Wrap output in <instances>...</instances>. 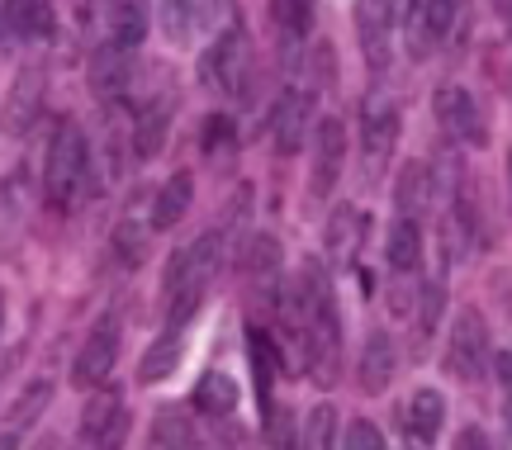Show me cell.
Wrapping results in <instances>:
<instances>
[{
	"mask_svg": "<svg viewBox=\"0 0 512 450\" xmlns=\"http://www.w3.org/2000/svg\"><path fill=\"white\" fill-rule=\"evenodd\" d=\"M86 171H91L86 133L72 119H62L53 133V147H48V166H43V195L53 199V204H67L86 185Z\"/></svg>",
	"mask_w": 512,
	"mask_h": 450,
	"instance_id": "6da1fadb",
	"label": "cell"
},
{
	"mask_svg": "<svg viewBox=\"0 0 512 450\" xmlns=\"http://www.w3.org/2000/svg\"><path fill=\"white\" fill-rule=\"evenodd\" d=\"M484 365H489V323L479 308H460L451 337H446V370L470 384L484 375Z\"/></svg>",
	"mask_w": 512,
	"mask_h": 450,
	"instance_id": "7a4b0ae2",
	"label": "cell"
},
{
	"mask_svg": "<svg viewBox=\"0 0 512 450\" xmlns=\"http://www.w3.org/2000/svg\"><path fill=\"white\" fill-rule=\"evenodd\" d=\"M114 360H119V323H114V318H100L72 360V384L76 389H91V394L105 389V379L114 375Z\"/></svg>",
	"mask_w": 512,
	"mask_h": 450,
	"instance_id": "3957f363",
	"label": "cell"
},
{
	"mask_svg": "<svg viewBox=\"0 0 512 450\" xmlns=\"http://www.w3.org/2000/svg\"><path fill=\"white\" fill-rule=\"evenodd\" d=\"M399 143V105L389 95H370L361 109V152H366V176H380L389 166V152Z\"/></svg>",
	"mask_w": 512,
	"mask_h": 450,
	"instance_id": "277c9868",
	"label": "cell"
},
{
	"mask_svg": "<svg viewBox=\"0 0 512 450\" xmlns=\"http://www.w3.org/2000/svg\"><path fill=\"white\" fill-rule=\"evenodd\" d=\"M247 72H252V48H247V34H228V38H214L209 53L200 57V76L209 86L228 90V95H242L247 90Z\"/></svg>",
	"mask_w": 512,
	"mask_h": 450,
	"instance_id": "5b68a950",
	"label": "cell"
},
{
	"mask_svg": "<svg viewBox=\"0 0 512 450\" xmlns=\"http://www.w3.org/2000/svg\"><path fill=\"white\" fill-rule=\"evenodd\" d=\"M342 166H347V128H342V119H318V128H313V166H309L313 199H328L337 190Z\"/></svg>",
	"mask_w": 512,
	"mask_h": 450,
	"instance_id": "8992f818",
	"label": "cell"
},
{
	"mask_svg": "<svg viewBox=\"0 0 512 450\" xmlns=\"http://www.w3.org/2000/svg\"><path fill=\"white\" fill-rule=\"evenodd\" d=\"M432 109H437V124L446 128V138L456 143H484V114H479L475 95L465 86H437L432 95Z\"/></svg>",
	"mask_w": 512,
	"mask_h": 450,
	"instance_id": "52a82bcc",
	"label": "cell"
},
{
	"mask_svg": "<svg viewBox=\"0 0 512 450\" xmlns=\"http://www.w3.org/2000/svg\"><path fill=\"white\" fill-rule=\"evenodd\" d=\"M147 242H152V195H147V190H138V195L128 199L124 218L114 223L110 247H114V256H119V266L133 270V266H143Z\"/></svg>",
	"mask_w": 512,
	"mask_h": 450,
	"instance_id": "ba28073f",
	"label": "cell"
},
{
	"mask_svg": "<svg viewBox=\"0 0 512 450\" xmlns=\"http://www.w3.org/2000/svg\"><path fill=\"white\" fill-rule=\"evenodd\" d=\"M309 124H313V90H285L275 100V114H271V138H275V152L280 157H294L304 138H309Z\"/></svg>",
	"mask_w": 512,
	"mask_h": 450,
	"instance_id": "9c48e42d",
	"label": "cell"
},
{
	"mask_svg": "<svg viewBox=\"0 0 512 450\" xmlns=\"http://www.w3.org/2000/svg\"><path fill=\"white\" fill-rule=\"evenodd\" d=\"M171 114H176V95L171 90H157L138 105V119H133V157L147 162L166 147V128H171Z\"/></svg>",
	"mask_w": 512,
	"mask_h": 450,
	"instance_id": "30bf717a",
	"label": "cell"
},
{
	"mask_svg": "<svg viewBox=\"0 0 512 450\" xmlns=\"http://www.w3.org/2000/svg\"><path fill=\"white\" fill-rule=\"evenodd\" d=\"M441 422H446V398L437 389H413V398L403 403V436L408 450H432Z\"/></svg>",
	"mask_w": 512,
	"mask_h": 450,
	"instance_id": "8fae6325",
	"label": "cell"
},
{
	"mask_svg": "<svg viewBox=\"0 0 512 450\" xmlns=\"http://www.w3.org/2000/svg\"><path fill=\"white\" fill-rule=\"evenodd\" d=\"M399 370V351H394V337L389 332H370L366 346H361V360H356V384L361 394H384L389 379Z\"/></svg>",
	"mask_w": 512,
	"mask_h": 450,
	"instance_id": "7c38bea8",
	"label": "cell"
},
{
	"mask_svg": "<svg viewBox=\"0 0 512 450\" xmlns=\"http://www.w3.org/2000/svg\"><path fill=\"white\" fill-rule=\"evenodd\" d=\"M128 86H133V57H128L124 48L105 43V48L91 57V90H95V100L114 105V100H124V95H128Z\"/></svg>",
	"mask_w": 512,
	"mask_h": 450,
	"instance_id": "4fadbf2b",
	"label": "cell"
},
{
	"mask_svg": "<svg viewBox=\"0 0 512 450\" xmlns=\"http://www.w3.org/2000/svg\"><path fill=\"white\" fill-rule=\"evenodd\" d=\"M238 379L223 375V370H204L200 384H195V394H190V403H195V413H204L209 422H228V417L238 413Z\"/></svg>",
	"mask_w": 512,
	"mask_h": 450,
	"instance_id": "5bb4252c",
	"label": "cell"
},
{
	"mask_svg": "<svg viewBox=\"0 0 512 450\" xmlns=\"http://www.w3.org/2000/svg\"><path fill=\"white\" fill-rule=\"evenodd\" d=\"M456 15H460V0H422V15L408 24V48H413V57H427L432 43H441V38L451 34Z\"/></svg>",
	"mask_w": 512,
	"mask_h": 450,
	"instance_id": "9a60e30c",
	"label": "cell"
},
{
	"mask_svg": "<svg viewBox=\"0 0 512 450\" xmlns=\"http://www.w3.org/2000/svg\"><path fill=\"white\" fill-rule=\"evenodd\" d=\"M356 29H361L366 62L375 67V72H384V67H389V34H394L384 0H361V5H356Z\"/></svg>",
	"mask_w": 512,
	"mask_h": 450,
	"instance_id": "2e32d148",
	"label": "cell"
},
{
	"mask_svg": "<svg viewBox=\"0 0 512 450\" xmlns=\"http://www.w3.org/2000/svg\"><path fill=\"white\" fill-rule=\"evenodd\" d=\"M190 199H195V176L190 171H176L166 185H157V195H152V233H171L190 214Z\"/></svg>",
	"mask_w": 512,
	"mask_h": 450,
	"instance_id": "e0dca14e",
	"label": "cell"
},
{
	"mask_svg": "<svg viewBox=\"0 0 512 450\" xmlns=\"http://www.w3.org/2000/svg\"><path fill=\"white\" fill-rule=\"evenodd\" d=\"M361 242H366V214H361L356 204H337L328 218V228H323L328 256L332 261H351V256L361 252Z\"/></svg>",
	"mask_w": 512,
	"mask_h": 450,
	"instance_id": "ac0fdd59",
	"label": "cell"
},
{
	"mask_svg": "<svg viewBox=\"0 0 512 450\" xmlns=\"http://www.w3.org/2000/svg\"><path fill=\"white\" fill-rule=\"evenodd\" d=\"M185 327H166L157 342L147 346L143 365H138V384H162V379H171L176 370H181V356H185Z\"/></svg>",
	"mask_w": 512,
	"mask_h": 450,
	"instance_id": "d6986e66",
	"label": "cell"
},
{
	"mask_svg": "<svg viewBox=\"0 0 512 450\" xmlns=\"http://www.w3.org/2000/svg\"><path fill=\"white\" fill-rule=\"evenodd\" d=\"M432 166L427 162H403L399 171V185H394V209L399 218H418L427 204H432Z\"/></svg>",
	"mask_w": 512,
	"mask_h": 450,
	"instance_id": "ffe728a7",
	"label": "cell"
},
{
	"mask_svg": "<svg viewBox=\"0 0 512 450\" xmlns=\"http://www.w3.org/2000/svg\"><path fill=\"white\" fill-rule=\"evenodd\" d=\"M384 256H389V270H394V275H413V270L422 266V228H418V218H394L389 242H384Z\"/></svg>",
	"mask_w": 512,
	"mask_h": 450,
	"instance_id": "44dd1931",
	"label": "cell"
},
{
	"mask_svg": "<svg viewBox=\"0 0 512 450\" xmlns=\"http://www.w3.org/2000/svg\"><path fill=\"white\" fill-rule=\"evenodd\" d=\"M48 398H53V379H29V384H24V394L10 403V422H5V441H0V450L15 446V436L48 408Z\"/></svg>",
	"mask_w": 512,
	"mask_h": 450,
	"instance_id": "7402d4cb",
	"label": "cell"
},
{
	"mask_svg": "<svg viewBox=\"0 0 512 450\" xmlns=\"http://www.w3.org/2000/svg\"><path fill=\"white\" fill-rule=\"evenodd\" d=\"M147 38V5L143 0H110V43L133 53Z\"/></svg>",
	"mask_w": 512,
	"mask_h": 450,
	"instance_id": "603a6c76",
	"label": "cell"
},
{
	"mask_svg": "<svg viewBox=\"0 0 512 450\" xmlns=\"http://www.w3.org/2000/svg\"><path fill=\"white\" fill-rule=\"evenodd\" d=\"M119 417H124V398H119V389H95L91 403H86V413H81V441H91L95 446Z\"/></svg>",
	"mask_w": 512,
	"mask_h": 450,
	"instance_id": "cb8c5ba5",
	"label": "cell"
},
{
	"mask_svg": "<svg viewBox=\"0 0 512 450\" xmlns=\"http://www.w3.org/2000/svg\"><path fill=\"white\" fill-rule=\"evenodd\" d=\"M242 275L252 280V285H271L275 275H280V242L271 233H256L247 247H242Z\"/></svg>",
	"mask_w": 512,
	"mask_h": 450,
	"instance_id": "d4e9b609",
	"label": "cell"
},
{
	"mask_svg": "<svg viewBox=\"0 0 512 450\" xmlns=\"http://www.w3.org/2000/svg\"><path fill=\"white\" fill-rule=\"evenodd\" d=\"M441 313H446V285H441V280H427V285L418 289V308H413V342H418V351L437 337Z\"/></svg>",
	"mask_w": 512,
	"mask_h": 450,
	"instance_id": "484cf974",
	"label": "cell"
},
{
	"mask_svg": "<svg viewBox=\"0 0 512 450\" xmlns=\"http://www.w3.org/2000/svg\"><path fill=\"white\" fill-rule=\"evenodd\" d=\"M247 351H252V370H256V394H261V408H271V384H275V375H280V356H275L271 337H266L261 327H252V332H247Z\"/></svg>",
	"mask_w": 512,
	"mask_h": 450,
	"instance_id": "4316f807",
	"label": "cell"
},
{
	"mask_svg": "<svg viewBox=\"0 0 512 450\" xmlns=\"http://www.w3.org/2000/svg\"><path fill=\"white\" fill-rule=\"evenodd\" d=\"M299 450H337V408L318 403L299 422Z\"/></svg>",
	"mask_w": 512,
	"mask_h": 450,
	"instance_id": "83f0119b",
	"label": "cell"
},
{
	"mask_svg": "<svg viewBox=\"0 0 512 450\" xmlns=\"http://www.w3.org/2000/svg\"><path fill=\"white\" fill-rule=\"evenodd\" d=\"M38 95H43V76L29 67V72L15 81V95H10V105H5V124L15 128V133H24L29 119L38 114Z\"/></svg>",
	"mask_w": 512,
	"mask_h": 450,
	"instance_id": "f1b7e54d",
	"label": "cell"
},
{
	"mask_svg": "<svg viewBox=\"0 0 512 450\" xmlns=\"http://www.w3.org/2000/svg\"><path fill=\"white\" fill-rule=\"evenodd\" d=\"M147 446L157 450H195V427H190V417L181 408H162L157 422H152V441Z\"/></svg>",
	"mask_w": 512,
	"mask_h": 450,
	"instance_id": "f546056e",
	"label": "cell"
},
{
	"mask_svg": "<svg viewBox=\"0 0 512 450\" xmlns=\"http://www.w3.org/2000/svg\"><path fill=\"white\" fill-rule=\"evenodd\" d=\"M19 38H48L53 34V0H10Z\"/></svg>",
	"mask_w": 512,
	"mask_h": 450,
	"instance_id": "4dcf8cb0",
	"label": "cell"
},
{
	"mask_svg": "<svg viewBox=\"0 0 512 450\" xmlns=\"http://www.w3.org/2000/svg\"><path fill=\"white\" fill-rule=\"evenodd\" d=\"M266 450H299V417L285 403L266 408Z\"/></svg>",
	"mask_w": 512,
	"mask_h": 450,
	"instance_id": "1f68e13d",
	"label": "cell"
},
{
	"mask_svg": "<svg viewBox=\"0 0 512 450\" xmlns=\"http://www.w3.org/2000/svg\"><path fill=\"white\" fill-rule=\"evenodd\" d=\"M204 29H209L214 38L238 34V29H242V10H238V0H209V5H204Z\"/></svg>",
	"mask_w": 512,
	"mask_h": 450,
	"instance_id": "d6a6232c",
	"label": "cell"
},
{
	"mask_svg": "<svg viewBox=\"0 0 512 450\" xmlns=\"http://www.w3.org/2000/svg\"><path fill=\"white\" fill-rule=\"evenodd\" d=\"M204 152H209V157H223V152H233V147H238V128H233V119H228V114H209V119H204Z\"/></svg>",
	"mask_w": 512,
	"mask_h": 450,
	"instance_id": "836d02e7",
	"label": "cell"
},
{
	"mask_svg": "<svg viewBox=\"0 0 512 450\" xmlns=\"http://www.w3.org/2000/svg\"><path fill=\"white\" fill-rule=\"evenodd\" d=\"M195 24V0H162V29L171 43H185Z\"/></svg>",
	"mask_w": 512,
	"mask_h": 450,
	"instance_id": "e575fe53",
	"label": "cell"
},
{
	"mask_svg": "<svg viewBox=\"0 0 512 450\" xmlns=\"http://www.w3.org/2000/svg\"><path fill=\"white\" fill-rule=\"evenodd\" d=\"M342 450H389V446H384V436L375 422L356 417V422H347V432H342Z\"/></svg>",
	"mask_w": 512,
	"mask_h": 450,
	"instance_id": "d590c367",
	"label": "cell"
},
{
	"mask_svg": "<svg viewBox=\"0 0 512 450\" xmlns=\"http://www.w3.org/2000/svg\"><path fill=\"white\" fill-rule=\"evenodd\" d=\"M233 446H238V436H233L228 422H209V427L195 432V450H233Z\"/></svg>",
	"mask_w": 512,
	"mask_h": 450,
	"instance_id": "8d00e7d4",
	"label": "cell"
},
{
	"mask_svg": "<svg viewBox=\"0 0 512 450\" xmlns=\"http://www.w3.org/2000/svg\"><path fill=\"white\" fill-rule=\"evenodd\" d=\"M280 15H285V29H290L294 38L309 34L313 29V0H285V5H280Z\"/></svg>",
	"mask_w": 512,
	"mask_h": 450,
	"instance_id": "74e56055",
	"label": "cell"
},
{
	"mask_svg": "<svg viewBox=\"0 0 512 450\" xmlns=\"http://www.w3.org/2000/svg\"><path fill=\"white\" fill-rule=\"evenodd\" d=\"M384 10H389V24H394V29H408V24L422 15V0H384Z\"/></svg>",
	"mask_w": 512,
	"mask_h": 450,
	"instance_id": "f35d334b",
	"label": "cell"
},
{
	"mask_svg": "<svg viewBox=\"0 0 512 450\" xmlns=\"http://www.w3.org/2000/svg\"><path fill=\"white\" fill-rule=\"evenodd\" d=\"M456 450H494V441L479 432V427H460V432H456Z\"/></svg>",
	"mask_w": 512,
	"mask_h": 450,
	"instance_id": "ab89813d",
	"label": "cell"
},
{
	"mask_svg": "<svg viewBox=\"0 0 512 450\" xmlns=\"http://www.w3.org/2000/svg\"><path fill=\"white\" fill-rule=\"evenodd\" d=\"M10 43H15V19H10V0H5V5H0V53H5Z\"/></svg>",
	"mask_w": 512,
	"mask_h": 450,
	"instance_id": "60d3db41",
	"label": "cell"
},
{
	"mask_svg": "<svg viewBox=\"0 0 512 450\" xmlns=\"http://www.w3.org/2000/svg\"><path fill=\"white\" fill-rule=\"evenodd\" d=\"M29 450H67V441H62L57 432H43V436H34V441H29Z\"/></svg>",
	"mask_w": 512,
	"mask_h": 450,
	"instance_id": "b9f144b4",
	"label": "cell"
},
{
	"mask_svg": "<svg viewBox=\"0 0 512 450\" xmlns=\"http://www.w3.org/2000/svg\"><path fill=\"white\" fill-rule=\"evenodd\" d=\"M494 10H498V15H503V19H508V24H512V0H494Z\"/></svg>",
	"mask_w": 512,
	"mask_h": 450,
	"instance_id": "7bdbcfd3",
	"label": "cell"
},
{
	"mask_svg": "<svg viewBox=\"0 0 512 450\" xmlns=\"http://www.w3.org/2000/svg\"><path fill=\"white\" fill-rule=\"evenodd\" d=\"M0 327H5V294H0Z\"/></svg>",
	"mask_w": 512,
	"mask_h": 450,
	"instance_id": "ee69618b",
	"label": "cell"
},
{
	"mask_svg": "<svg viewBox=\"0 0 512 450\" xmlns=\"http://www.w3.org/2000/svg\"><path fill=\"white\" fill-rule=\"evenodd\" d=\"M508 180H512V152H508Z\"/></svg>",
	"mask_w": 512,
	"mask_h": 450,
	"instance_id": "f6af8a7d",
	"label": "cell"
},
{
	"mask_svg": "<svg viewBox=\"0 0 512 450\" xmlns=\"http://www.w3.org/2000/svg\"><path fill=\"white\" fill-rule=\"evenodd\" d=\"M147 450H157V446H147Z\"/></svg>",
	"mask_w": 512,
	"mask_h": 450,
	"instance_id": "bcb514c9",
	"label": "cell"
}]
</instances>
